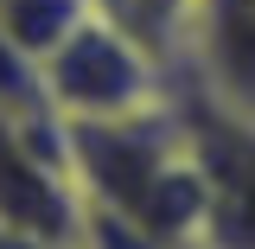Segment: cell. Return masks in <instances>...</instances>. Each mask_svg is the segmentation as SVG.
Returning a JSON list of instances; mask_svg holds the SVG:
<instances>
[{"instance_id": "1", "label": "cell", "mask_w": 255, "mask_h": 249, "mask_svg": "<svg viewBox=\"0 0 255 249\" xmlns=\"http://www.w3.org/2000/svg\"><path fill=\"white\" fill-rule=\"evenodd\" d=\"M172 115L198 173V249H255V109L179 70Z\"/></svg>"}, {"instance_id": "2", "label": "cell", "mask_w": 255, "mask_h": 249, "mask_svg": "<svg viewBox=\"0 0 255 249\" xmlns=\"http://www.w3.org/2000/svg\"><path fill=\"white\" fill-rule=\"evenodd\" d=\"M38 77H45V102H51V115L64 128L147 115V109H159L172 96V70L153 64L134 38H122L96 13L38 64Z\"/></svg>"}, {"instance_id": "3", "label": "cell", "mask_w": 255, "mask_h": 249, "mask_svg": "<svg viewBox=\"0 0 255 249\" xmlns=\"http://www.w3.org/2000/svg\"><path fill=\"white\" fill-rule=\"evenodd\" d=\"M0 230L83 243V192L58 115H0Z\"/></svg>"}, {"instance_id": "4", "label": "cell", "mask_w": 255, "mask_h": 249, "mask_svg": "<svg viewBox=\"0 0 255 249\" xmlns=\"http://www.w3.org/2000/svg\"><path fill=\"white\" fill-rule=\"evenodd\" d=\"M185 70L255 109V0H198Z\"/></svg>"}, {"instance_id": "5", "label": "cell", "mask_w": 255, "mask_h": 249, "mask_svg": "<svg viewBox=\"0 0 255 249\" xmlns=\"http://www.w3.org/2000/svg\"><path fill=\"white\" fill-rule=\"evenodd\" d=\"M90 13H96V19H109L122 38H134V45H140L153 64H166L172 77L185 70L198 0H90Z\"/></svg>"}, {"instance_id": "6", "label": "cell", "mask_w": 255, "mask_h": 249, "mask_svg": "<svg viewBox=\"0 0 255 249\" xmlns=\"http://www.w3.org/2000/svg\"><path fill=\"white\" fill-rule=\"evenodd\" d=\"M83 19H90V0H0V38L32 64H45Z\"/></svg>"}, {"instance_id": "7", "label": "cell", "mask_w": 255, "mask_h": 249, "mask_svg": "<svg viewBox=\"0 0 255 249\" xmlns=\"http://www.w3.org/2000/svg\"><path fill=\"white\" fill-rule=\"evenodd\" d=\"M0 249H83V243H45V237H19V230H0Z\"/></svg>"}]
</instances>
